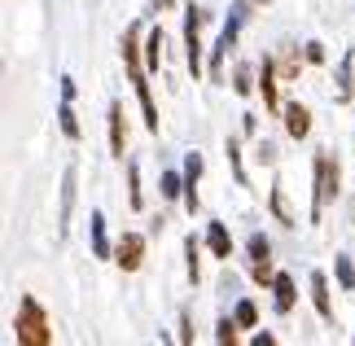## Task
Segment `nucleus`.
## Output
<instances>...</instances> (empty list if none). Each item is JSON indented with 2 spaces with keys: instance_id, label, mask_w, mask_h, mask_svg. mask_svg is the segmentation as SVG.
I'll list each match as a JSON object with an SVG mask.
<instances>
[{
  "instance_id": "23",
  "label": "nucleus",
  "mask_w": 355,
  "mask_h": 346,
  "mask_svg": "<svg viewBox=\"0 0 355 346\" xmlns=\"http://www.w3.org/2000/svg\"><path fill=\"white\" fill-rule=\"evenodd\" d=\"M184 259H189V281H198L202 268H198V237H193V232L184 237Z\"/></svg>"
},
{
  "instance_id": "21",
  "label": "nucleus",
  "mask_w": 355,
  "mask_h": 346,
  "mask_svg": "<svg viewBox=\"0 0 355 346\" xmlns=\"http://www.w3.org/2000/svg\"><path fill=\"white\" fill-rule=\"evenodd\" d=\"M334 276H338V285H343V289H355V263L347 254L334 259Z\"/></svg>"
},
{
  "instance_id": "16",
  "label": "nucleus",
  "mask_w": 355,
  "mask_h": 346,
  "mask_svg": "<svg viewBox=\"0 0 355 346\" xmlns=\"http://www.w3.org/2000/svg\"><path fill=\"white\" fill-rule=\"evenodd\" d=\"M351 66H355V53L347 49V53H343V66H338V101H351V92H355V84H351Z\"/></svg>"
},
{
  "instance_id": "22",
  "label": "nucleus",
  "mask_w": 355,
  "mask_h": 346,
  "mask_svg": "<svg viewBox=\"0 0 355 346\" xmlns=\"http://www.w3.org/2000/svg\"><path fill=\"white\" fill-rule=\"evenodd\" d=\"M272 215H277L281 224H294V215H290V206H285V189H281V184H272Z\"/></svg>"
},
{
  "instance_id": "12",
  "label": "nucleus",
  "mask_w": 355,
  "mask_h": 346,
  "mask_svg": "<svg viewBox=\"0 0 355 346\" xmlns=\"http://www.w3.org/2000/svg\"><path fill=\"white\" fill-rule=\"evenodd\" d=\"M88 232H92V254H97V259H110L114 250H110V237H105V215L101 211L88 215Z\"/></svg>"
},
{
  "instance_id": "11",
  "label": "nucleus",
  "mask_w": 355,
  "mask_h": 346,
  "mask_svg": "<svg viewBox=\"0 0 355 346\" xmlns=\"http://www.w3.org/2000/svg\"><path fill=\"white\" fill-rule=\"evenodd\" d=\"M311 302H316L320 320H334V302H329V281H324V272H311Z\"/></svg>"
},
{
  "instance_id": "7",
  "label": "nucleus",
  "mask_w": 355,
  "mask_h": 346,
  "mask_svg": "<svg viewBox=\"0 0 355 346\" xmlns=\"http://www.w3.org/2000/svg\"><path fill=\"white\" fill-rule=\"evenodd\" d=\"M75 189H79V171L75 162L62 171V206H58V232L66 237V228H71V211H75Z\"/></svg>"
},
{
  "instance_id": "25",
  "label": "nucleus",
  "mask_w": 355,
  "mask_h": 346,
  "mask_svg": "<svg viewBox=\"0 0 355 346\" xmlns=\"http://www.w3.org/2000/svg\"><path fill=\"white\" fill-rule=\"evenodd\" d=\"M162 198H184V175H175V171L162 175Z\"/></svg>"
},
{
  "instance_id": "31",
  "label": "nucleus",
  "mask_w": 355,
  "mask_h": 346,
  "mask_svg": "<svg viewBox=\"0 0 355 346\" xmlns=\"http://www.w3.org/2000/svg\"><path fill=\"white\" fill-rule=\"evenodd\" d=\"M250 346H277V338H272L268 329H259V334H254V342H250Z\"/></svg>"
},
{
  "instance_id": "29",
  "label": "nucleus",
  "mask_w": 355,
  "mask_h": 346,
  "mask_svg": "<svg viewBox=\"0 0 355 346\" xmlns=\"http://www.w3.org/2000/svg\"><path fill=\"white\" fill-rule=\"evenodd\" d=\"M180 346H193V325H189V315H180Z\"/></svg>"
},
{
  "instance_id": "14",
  "label": "nucleus",
  "mask_w": 355,
  "mask_h": 346,
  "mask_svg": "<svg viewBox=\"0 0 355 346\" xmlns=\"http://www.w3.org/2000/svg\"><path fill=\"white\" fill-rule=\"evenodd\" d=\"M272 294H277V311L290 315L294 311V281L285 272H277V281H272Z\"/></svg>"
},
{
  "instance_id": "8",
  "label": "nucleus",
  "mask_w": 355,
  "mask_h": 346,
  "mask_svg": "<svg viewBox=\"0 0 355 346\" xmlns=\"http://www.w3.org/2000/svg\"><path fill=\"white\" fill-rule=\"evenodd\" d=\"M259 92H263V105L272 110V114H277V110H285L281 96H277V62H272V58L259 62Z\"/></svg>"
},
{
  "instance_id": "19",
  "label": "nucleus",
  "mask_w": 355,
  "mask_h": 346,
  "mask_svg": "<svg viewBox=\"0 0 355 346\" xmlns=\"http://www.w3.org/2000/svg\"><path fill=\"white\" fill-rule=\"evenodd\" d=\"M145 62H149V71H158V62H162V26H154L145 40Z\"/></svg>"
},
{
  "instance_id": "34",
  "label": "nucleus",
  "mask_w": 355,
  "mask_h": 346,
  "mask_svg": "<svg viewBox=\"0 0 355 346\" xmlns=\"http://www.w3.org/2000/svg\"><path fill=\"white\" fill-rule=\"evenodd\" d=\"M351 346H355V342H351Z\"/></svg>"
},
{
  "instance_id": "33",
  "label": "nucleus",
  "mask_w": 355,
  "mask_h": 346,
  "mask_svg": "<svg viewBox=\"0 0 355 346\" xmlns=\"http://www.w3.org/2000/svg\"><path fill=\"white\" fill-rule=\"evenodd\" d=\"M254 5H268V0H254Z\"/></svg>"
},
{
  "instance_id": "32",
  "label": "nucleus",
  "mask_w": 355,
  "mask_h": 346,
  "mask_svg": "<svg viewBox=\"0 0 355 346\" xmlns=\"http://www.w3.org/2000/svg\"><path fill=\"white\" fill-rule=\"evenodd\" d=\"M158 342H162V346H171V338H167V334H158Z\"/></svg>"
},
{
  "instance_id": "1",
  "label": "nucleus",
  "mask_w": 355,
  "mask_h": 346,
  "mask_svg": "<svg viewBox=\"0 0 355 346\" xmlns=\"http://www.w3.org/2000/svg\"><path fill=\"white\" fill-rule=\"evenodd\" d=\"M123 66H128L132 84H136V96H141V110H145V128L158 132V105L154 96H149V84H145V66H141V26H128V35H123Z\"/></svg>"
},
{
  "instance_id": "4",
  "label": "nucleus",
  "mask_w": 355,
  "mask_h": 346,
  "mask_svg": "<svg viewBox=\"0 0 355 346\" xmlns=\"http://www.w3.org/2000/svg\"><path fill=\"white\" fill-rule=\"evenodd\" d=\"M202 22H207V13L189 5V9H184V62H189V71H193V79L202 75V40H198Z\"/></svg>"
},
{
  "instance_id": "28",
  "label": "nucleus",
  "mask_w": 355,
  "mask_h": 346,
  "mask_svg": "<svg viewBox=\"0 0 355 346\" xmlns=\"http://www.w3.org/2000/svg\"><path fill=\"white\" fill-rule=\"evenodd\" d=\"M228 162H233V171H237V184H245V171H241V154H237V141L228 136Z\"/></svg>"
},
{
  "instance_id": "17",
  "label": "nucleus",
  "mask_w": 355,
  "mask_h": 346,
  "mask_svg": "<svg viewBox=\"0 0 355 346\" xmlns=\"http://www.w3.org/2000/svg\"><path fill=\"white\" fill-rule=\"evenodd\" d=\"M237 329H241L237 315H224V320L215 325V342H220V346H241V342H237Z\"/></svg>"
},
{
  "instance_id": "15",
  "label": "nucleus",
  "mask_w": 355,
  "mask_h": 346,
  "mask_svg": "<svg viewBox=\"0 0 355 346\" xmlns=\"http://www.w3.org/2000/svg\"><path fill=\"white\" fill-rule=\"evenodd\" d=\"M207 245H211L215 259H228V254H233V237H228L224 224H211V228H207Z\"/></svg>"
},
{
  "instance_id": "5",
  "label": "nucleus",
  "mask_w": 355,
  "mask_h": 346,
  "mask_svg": "<svg viewBox=\"0 0 355 346\" xmlns=\"http://www.w3.org/2000/svg\"><path fill=\"white\" fill-rule=\"evenodd\" d=\"M250 276H254L259 285L277 281V272H272V241L263 237V232H254V237H250Z\"/></svg>"
},
{
  "instance_id": "10",
  "label": "nucleus",
  "mask_w": 355,
  "mask_h": 346,
  "mask_svg": "<svg viewBox=\"0 0 355 346\" xmlns=\"http://www.w3.org/2000/svg\"><path fill=\"white\" fill-rule=\"evenodd\" d=\"M281 114H285V132H290L294 141H303V136L311 132V114H307V105H298V101H290V105L281 110Z\"/></svg>"
},
{
  "instance_id": "20",
  "label": "nucleus",
  "mask_w": 355,
  "mask_h": 346,
  "mask_svg": "<svg viewBox=\"0 0 355 346\" xmlns=\"http://www.w3.org/2000/svg\"><path fill=\"white\" fill-rule=\"evenodd\" d=\"M128 202H132V211H141V206H145V193H141V171H136V162H128Z\"/></svg>"
},
{
  "instance_id": "2",
  "label": "nucleus",
  "mask_w": 355,
  "mask_h": 346,
  "mask_svg": "<svg viewBox=\"0 0 355 346\" xmlns=\"http://www.w3.org/2000/svg\"><path fill=\"white\" fill-rule=\"evenodd\" d=\"M13 338H18V346H53V329H49V315L44 307L22 294L18 298V315H13Z\"/></svg>"
},
{
  "instance_id": "27",
  "label": "nucleus",
  "mask_w": 355,
  "mask_h": 346,
  "mask_svg": "<svg viewBox=\"0 0 355 346\" xmlns=\"http://www.w3.org/2000/svg\"><path fill=\"white\" fill-rule=\"evenodd\" d=\"M233 88H237V96H250V88H254L250 84V66H237V84Z\"/></svg>"
},
{
  "instance_id": "9",
  "label": "nucleus",
  "mask_w": 355,
  "mask_h": 346,
  "mask_svg": "<svg viewBox=\"0 0 355 346\" xmlns=\"http://www.w3.org/2000/svg\"><path fill=\"white\" fill-rule=\"evenodd\" d=\"M198 180H202V154H189L184 158V211L193 215L198 211Z\"/></svg>"
},
{
  "instance_id": "26",
  "label": "nucleus",
  "mask_w": 355,
  "mask_h": 346,
  "mask_svg": "<svg viewBox=\"0 0 355 346\" xmlns=\"http://www.w3.org/2000/svg\"><path fill=\"white\" fill-rule=\"evenodd\" d=\"M303 58H307L311 66H320V62H324V44H320V40H307V44H303Z\"/></svg>"
},
{
  "instance_id": "3",
  "label": "nucleus",
  "mask_w": 355,
  "mask_h": 346,
  "mask_svg": "<svg viewBox=\"0 0 355 346\" xmlns=\"http://www.w3.org/2000/svg\"><path fill=\"white\" fill-rule=\"evenodd\" d=\"M338 180H343V171H338V162L329 154H316V193H311V224H320L324 215V202L338 193Z\"/></svg>"
},
{
  "instance_id": "6",
  "label": "nucleus",
  "mask_w": 355,
  "mask_h": 346,
  "mask_svg": "<svg viewBox=\"0 0 355 346\" xmlns=\"http://www.w3.org/2000/svg\"><path fill=\"white\" fill-rule=\"evenodd\" d=\"M114 263L123 272H136L145 263V237L141 232H123L119 237V245H114Z\"/></svg>"
},
{
  "instance_id": "13",
  "label": "nucleus",
  "mask_w": 355,
  "mask_h": 346,
  "mask_svg": "<svg viewBox=\"0 0 355 346\" xmlns=\"http://www.w3.org/2000/svg\"><path fill=\"white\" fill-rule=\"evenodd\" d=\"M110 154L114 158H123V141H128V132H123V105L119 101H110Z\"/></svg>"
},
{
  "instance_id": "18",
  "label": "nucleus",
  "mask_w": 355,
  "mask_h": 346,
  "mask_svg": "<svg viewBox=\"0 0 355 346\" xmlns=\"http://www.w3.org/2000/svg\"><path fill=\"white\" fill-rule=\"evenodd\" d=\"M58 119H62V132H66V141H79V136H84V128H79V119H75V110H71V101H62V110H58Z\"/></svg>"
},
{
  "instance_id": "30",
  "label": "nucleus",
  "mask_w": 355,
  "mask_h": 346,
  "mask_svg": "<svg viewBox=\"0 0 355 346\" xmlns=\"http://www.w3.org/2000/svg\"><path fill=\"white\" fill-rule=\"evenodd\" d=\"M75 92H79V88H75V79H71V75H62V101H75Z\"/></svg>"
},
{
  "instance_id": "24",
  "label": "nucleus",
  "mask_w": 355,
  "mask_h": 346,
  "mask_svg": "<svg viewBox=\"0 0 355 346\" xmlns=\"http://www.w3.org/2000/svg\"><path fill=\"white\" fill-rule=\"evenodd\" d=\"M233 315H237V325H241V329H254V320H259V311H254V302H250V298H241Z\"/></svg>"
}]
</instances>
